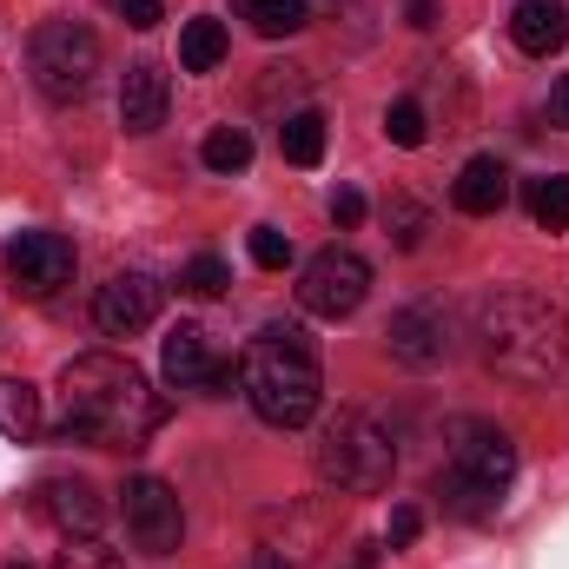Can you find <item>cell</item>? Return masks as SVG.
Listing matches in <instances>:
<instances>
[{"instance_id":"cell-31","label":"cell","mask_w":569,"mask_h":569,"mask_svg":"<svg viewBox=\"0 0 569 569\" xmlns=\"http://www.w3.org/2000/svg\"><path fill=\"white\" fill-rule=\"evenodd\" d=\"M405 27L430 33V27H437V0H405Z\"/></svg>"},{"instance_id":"cell-34","label":"cell","mask_w":569,"mask_h":569,"mask_svg":"<svg viewBox=\"0 0 569 569\" xmlns=\"http://www.w3.org/2000/svg\"><path fill=\"white\" fill-rule=\"evenodd\" d=\"M7 569H33V563H7Z\"/></svg>"},{"instance_id":"cell-5","label":"cell","mask_w":569,"mask_h":569,"mask_svg":"<svg viewBox=\"0 0 569 569\" xmlns=\"http://www.w3.org/2000/svg\"><path fill=\"white\" fill-rule=\"evenodd\" d=\"M318 477L345 497H378L398 477V437L371 411H338L318 437Z\"/></svg>"},{"instance_id":"cell-12","label":"cell","mask_w":569,"mask_h":569,"mask_svg":"<svg viewBox=\"0 0 569 569\" xmlns=\"http://www.w3.org/2000/svg\"><path fill=\"white\" fill-rule=\"evenodd\" d=\"M33 510H40L60 537H93L100 517H107V503H100V490H93L87 477H40V483H33Z\"/></svg>"},{"instance_id":"cell-6","label":"cell","mask_w":569,"mask_h":569,"mask_svg":"<svg viewBox=\"0 0 569 569\" xmlns=\"http://www.w3.org/2000/svg\"><path fill=\"white\" fill-rule=\"evenodd\" d=\"M27 73L47 100H87L93 80H100V33L80 27V20H47L33 40H27Z\"/></svg>"},{"instance_id":"cell-30","label":"cell","mask_w":569,"mask_h":569,"mask_svg":"<svg viewBox=\"0 0 569 569\" xmlns=\"http://www.w3.org/2000/svg\"><path fill=\"white\" fill-rule=\"evenodd\" d=\"M113 7H120V13H127V27H140V33H152V27L166 20V7H159V0H113Z\"/></svg>"},{"instance_id":"cell-4","label":"cell","mask_w":569,"mask_h":569,"mask_svg":"<svg viewBox=\"0 0 569 569\" xmlns=\"http://www.w3.org/2000/svg\"><path fill=\"white\" fill-rule=\"evenodd\" d=\"M510 477H517V443H510V430L470 425L463 443L450 450L443 477H437V497H443V510H450L457 523H483V517H497Z\"/></svg>"},{"instance_id":"cell-23","label":"cell","mask_w":569,"mask_h":569,"mask_svg":"<svg viewBox=\"0 0 569 569\" xmlns=\"http://www.w3.org/2000/svg\"><path fill=\"white\" fill-rule=\"evenodd\" d=\"M385 133H391V146H405V152H418V146L430 140V120L418 100H391L385 107Z\"/></svg>"},{"instance_id":"cell-9","label":"cell","mask_w":569,"mask_h":569,"mask_svg":"<svg viewBox=\"0 0 569 569\" xmlns=\"http://www.w3.org/2000/svg\"><path fill=\"white\" fill-rule=\"evenodd\" d=\"M0 266H7L13 291H27V298H53L60 284L73 279V246H67L60 232H13V239L0 246Z\"/></svg>"},{"instance_id":"cell-3","label":"cell","mask_w":569,"mask_h":569,"mask_svg":"<svg viewBox=\"0 0 569 569\" xmlns=\"http://www.w3.org/2000/svg\"><path fill=\"white\" fill-rule=\"evenodd\" d=\"M239 391L272 430H305L318 418V398H325L318 338L305 325H266L239 358Z\"/></svg>"},{"instance_id":"cell-2","label":"cell","mask_w":569,"mask_h":569,"mask_svg":"<svg viewBox=\"0 0 569 569\" xmlns=\"http://www.w3.org/2000/svg\"><path fill=\"white\" fill-rule=\"evenodd\" d=\"M477 351L510 385H550L569 365V318L537 291H490L477 305Z\"/></svg>"},{"instance_id":"cell-19","label":"cell","mask_w":569,"mask_h":569,"mask_svg":"<svg viewBox=\"0 0 569 569\" xmlns=\"http://www.w3.org/2000/svg\"><path fill=\"white\" fill-rule=\"evenodd\" d=\"M239 20L266 40H284V33H305L311 27V7L305 0H239Z\"/></svg>"},{"instance_id":"cell-16","label":"cell","mask_w":569,"mask_h":569,"mask_svg":"<svg viewBox=\"0 0 569 569\" xmlns=\"http://www.w3.org/2000/svg\"><path fill=\"white\" fill-rule=\"evenodd\" d=\"M212 351H206V331L199 325H179L166 345H159V371H166V385L172 391H206L212 385Z\"/></svg>"},{"instance_id":"cell-29","label":"cell","mask_w":569,"mask_h":569,"mask_svg":"<svg viewBox=\"0 0 569 569\" xmlns=\"http://www.w3.org/2000/svg\"><path fill=\"white\" fill-rule=\"evenodd\" d=\"M365 212H371V206H365V192H358V186H338V192H331V226H345V232H351V226H365Z\"/></svg>"},{"instance_id":"cell-28","label":"cell","mask_w":569,"mask_h":569,"mask_svg":"<svg viewBox=\"0 0 569 569\" xmlns=\"http://www.w3.org/2000/svg\"><path fill=\"white\" fill-rule=\"evenodd\" d=\"M418 537H425V510H418V503H398V510H391V530H385V543H391V550H411Z\"/></svg>"},{"instance_id":"cell-8","label":"cell","mask_w":569,"mask_h":569,"mask_svg":"<svg viewBox=\"0 0 569 569\" xmlns=\"http://www.w3.org/2000/svg\"><path fill=\"white\" fill-rule=\"evenodd\" d=\"M120 517H127V537L140 543L146 557H172L179 543H186V510H179V490L166 483V477H127V490H120Z\"/></svg>"},{"instance_id":"cell-24","label":"cell","mask_w":569,"mask_h":569,"mask_svg":"<svg viewBox=\"0 0 569 569\" xmlns=\"http://www.w3.org/2000/svg\"><path fill=\"white\" fill-rule=\"evenodd\" d=\"M226 284H232V266H226L219 252H199V259L179 272V291H192V298H219Z\"/></svg>"},{"instance_id":"cell-10","label":"cell","mask_w":569,"mask_h":569,"mask_svg":"<svg viewBox=\"0 0 569 569\" xmlns=\"http://www.w3.org/2000/svg\"><path fill=\"white\" fill-rule=\"evenodd\" d=\"M159 298H166V284L152 279V272H113L93 291V325L107 338H140L146 325L159 318Z\"/></svg>"},{"instance_id":"cell-25","label":"cell","mask_w":569,"mask_h":569,"mask_svg":"<svg viewBox=\"0 0 569 569\" xmlns=\"http://www.w3.org/2000/svg\"><path fill=\"white\" fill-rule=\"evenodd\" d=\"M385 219H391V239H398V252H418L430 232V212L418 206V199H391L385 206Z\"/></svg>"},{"instance_id":"cell-27","label":"cell","mask_w":569,"mask_h":569,"mask_svg":"<svg viewBox=\"0 0 569 569\" xmlns=\"http://www.w3.org/2000/svg\"><path fill=\"white\" fill-rule=\"evenodd\" d=\"M246 246H252V266H259V272H284V266H291V239H284L279 226H252Z\"/></svg>"},{"instance_id":"cell-17","label":"cell","mask_w":569,"mask_h":569,"mask_svg":"<svg viewBox=\"0 0 569 569\" xmlns=\"http://www.w3.org/2000/svg\"><path fill=\"white\" fill-rule=\"evenodd\" d=\"M226 53H232V33H226V20H212V13L186 20V33H179V67H186V73H212Z\"/></svg>"},{"instance_id":"cell-21","label":"cell","mask_w":569,"mask_h":569,"mask_svg":"<svg viewBox=\"0 0 569 569\" xmlns=\"http://www.w3.org/2000/svg\"><path fill=\"white\" fill-rule=\"evenodd\" d=\"M199 159H206L212 172H226V179H232V172H246V166H252V133H246V127H212L206 146H199Z\"/></svg>"},{"instance_id":"cell-26","label":"cell","mask_w":569,"mask_h":569,"mask_svg":"<svg viewBox=\"0 0 569 569\" xmlns=\"http://www.w3.org/2000/svg\"><path fill=\"white\" fill-rule=\"evenodd\" d=\"M53 569H127L107 543H93V537H67V550L53 557Z\"/></svg>"},{"instance_id":"cell-1","label":"cell","mask_w":569,"mask_h":569,"mask_svg":"<svg viewBox=\"0 0 569 569\" xmlns=\"http://www.w3.org/2000/svg\"><path fill=\"white\" fill-rule=\"evenodd\" d=\"M60 443H93V450H140L152 430L166 425V405L152 398L146 371L120 351H87L60 371Z\"/></svg>"},{"instance_id":"cell-7","label":"cell","mask_w":569,"mask_h":569,"mask_svg":"<svg viewBox=\"0 0 569 569\" xmlns=\"http://www.w3.org/2000/svg\"><path fill=\"white\" fill-rule=\"evenodd\" d=\"M365 298H371V266H365L351 246H325V252L305 259V272H298V311L338 325V318H351Z\"/></svg>"},{"instance_id":"cell-13","label":"cell","mask_w":569,"mask_h":569,"mask_svg":"<svg viewBox=\"0 0 569 569\" xmlns=\"http://www.w3.org/2000/svg\"><path fill=\"white\" fill-rule=\"evenodd\" d=\"M450 206H457V212H470V219L503 212V206H510V166H503L497 152L463 159V172L450 179Z\"/></svg>"},{"instance_id":"cell-33","label":"cell","mask_w":569,"mask_h":569,"mask_svg":"<svg viewBox=\"0 0 569 569\" xmlns=\"http://www.w3.org/2000/svg\"><path fill=\"white\" fill-rule=\"evenodd\" d=\"M252 569H298V563H284V550H259V557H252Z\"/></svg>"},{"instance_id":"cell-14","label":"cell","mask_w":569,"mask_h":569,"mask_svg":"<svg viewBox=\"0 0 569 569\" xmlns=\"http://www.w3.org/2000/svg\"><path fill=\"white\" fill-rule=\"evenodd\" d=\"M166 107H172V87H166V73L152 60L120 73V127L127 133H159L166 127Z\"/></svg>"},{"instance_id":"cell-15","label":"cell","mask_w":569,"mask_h":569,"mask_svg":"<svg viewBox=\"0 0 569 569\" xmlns=\"http://www.w3.org/2000/svg\"><path fill=\"white\" fill-rule=\"evenodd\" d=\"M510 40L530 60H550L557 47H569V7L563 0H517L510 7Z\"/></svg>"},{"instance_id":"cell-18","label":"cell","mask_w":569,"mask_h":569,"mask_svg":"<svg viewBox=\"0 0 569 569\" xmlns=\"http://www.w3.org/2000/svg\"><path fill=\"white\" fill-rule=\"evenodd\" d=\"M0 437H13V443L40 437V391L27 378H0Z\"/></svg>"},{"instance_id":"cell-32","label":"cell","mask_w":569,"mask_h":569,"mask_svg":"<svg viewBox=\"0 0 569 569\" xmlns=\"http://www.w3.org/2000/svg\"><path fill=\"white\" fill-rule=\"evenodd\" d=\"M550 120L569 127V80H557V93H550Z\"/></svg>"},{"instance_id":"cell-20","label":"cell","mask_w":569,"mask_h":569,"mask_svg":"<svg viewBox=\"0 0 569 569\" xmlns=\"http://www.w3.org/2000/svg\"><path fill=\"white\" fill-rule=\"evenodd\" d=\"M279 152L291 159V166H318L325 159V113H284V127H279Z\"/></svg>"},{"instance_id":"cell-22","label":"cell","mask_w":569,"mask_h":569,"mask_svg":"<svg viewBox=\"0 0 569 569\" xmlns=\"http://www.w3.org/2000/svg\"><path fill=\"white\" fill-rule=\"evenodd\" d=\"M530 219H537L543 232H569V172L530 179Z\"/></svg>"},{"instance_id":"cell-11","label":"cell","mask_w":569,"mask_h":569,"mask_svg":"<svg viewBox=\"0 0 569 569\" xmlns=\"http://www.w3.org/2000/svg\"><path fill=\"white\" fill-rule=\"evenodd\" d=\"M385 345H391V358H398L405 371H430V365H443V358H450V318H443V305H437V298L405 305V311L391 318Z\"/></svg>"}]
</instances>
